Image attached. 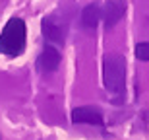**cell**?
I'll use <instances>...</instances> for the list:
<instances>
[{
    "instance_id": "obj_1",
    "label": "cell",
    "mask_w": 149,
    "mask_h": 140,
    "mask_svg": "<svg viewBox=\"0 0 149 140\" xmlns=\"http://www.w3.org/2000/svg\"><path fill=\"white\" fill-rule=\"evenodd\" d=\"M103 86L114 103H122L126 90V58L118 53H111L103 61Z\"/></svg>"
},
{
    "instance_id": "obj_2",
    "label": "cell",
    "mask_w": 149,
    "mask_h": 140,
    "mask_svg": "<svg viewBox=\"0 0 149 140\" xmlns=\"http://www.w3.org/2000/svg\"><path fill=\"white\" fill-rule=\"evenodd\" d=\"M25 49V23L19 18H12L0 33V53L6 56H17Z\"/></svg>"
},
{
    "instance_id": "obj_3",
    "label": "cell",
    "mask_w": 149,
    "mask_h": 140,
    "mask_svg": "<svg viewBox=\"0 0 149 140\" xmlns=\"http://www.w3.org/2000/svg\"><path fill=\"white\" fill-rule=\"evenodd\" d=\"M124 14H126V0H107L105 8L101 12V18L105 20V25L109 29V27H114L124 18Z\"/></svg>"
},
{
    "instance_id": "obj_4",
    "label": "cell",
    "mask_w": 149,
    "mask_h": 140,
    "mask_svg": "<svg viewBox=\"0 0 149 140\" xmlns=\"http://www.w3.org/2000/svg\"><path fill=\"white\" fill-rule=\"evenodd\" d=\"M60 61L62 56L58 53V49L52 45H45V49L41 51V55H39V61H37V66L41 72H54L58 70L60 66Z\"/></svg>"
},
{
    "instance_id": "obj_5",
    "label": "cell",
    "mask_w": 149,
    "mask_h": 140,
    "mask_svg": "<svg viewBox=\"0 0 149 140\" xmlns=\"http://www.w3.org/2000/svg\"><path fill=\"white\" fill-rule=\"evenodd\" d=\"M41 31H43V35L50 41V43L62 45L64 39H66V25L54 22V18H45L43 23H41Z\"/></svg>"
},
{
    "instance_id": "obj_6",
    "label": "cell",
    "mask_w": 149,
    "mask_h": 140,
    "mask_svg": "<svg viewBox=\"0 0 149 140\" xmlns=\"http://www.w3.org/2000/svg\"><path fill=\"white\" fill-rule=\"evenodd\" d=\"M103 113L97 107L85 105V107H76L72 111V123H85V125H103Z\"/></svg>"
},
{
    "instance_id": "obj_7",
    "label": "cell",
    "mask_w": 149,
    "mask_h": 140,
    "mask_svg": "<svg viewBox=\"0 0 149 140\" xmlns=\"http://www.w3.org/2000/svg\"><path fill=\"white\" fill-rule=\"evenodd\" d=\"M99 20H101V8H99L97 2H91V4H87L81 10V23H83V27L95 29V27H97V23H99Z\"/></svg>"
},
{
    "instance_id": "obj_8",
    "label": "cell",
    "mask_w": 149,
    "mask_h": 140,
    "mask_svg": "<svg viewBox=\"0 0 149 140\" xmlns=\"http://www.w3.org/2000/svg\"><path fill=\"white\" fill-rule=\"evenodd\" d=\"M136 58H138V61H143V62L149 61V43L147 41L136 45Z\"/></svg>"
}]
</instances>
